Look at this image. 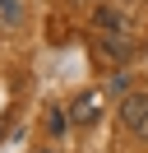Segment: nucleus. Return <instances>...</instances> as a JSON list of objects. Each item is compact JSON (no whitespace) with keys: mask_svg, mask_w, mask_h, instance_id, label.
Listing matches in <instances>:
<instances>
[{"mask_svg":"<svg viewBox=\"0 0 148 153\" xmlns=\"http://www.w3.org/2000/svg\"><path fill=\"white\" fill-rule=\"evenodd\" d=\"M120 125L139 139H148V93H125L120 97Z\"/></svg>","mask_w":148,"mask_h":153,"instance_id":"nucleus-1","label":"nucleus"},{"mask_svg":"<svg viewBox=\"0 0 148 153\" xmlns=\"http://www.w3.org/2000/svg\"><path fill=\"white\" fill-rule=\"evenodd\" d=\"M97 56H102V60H116V65H125V60L134 56V42H130L125 33H102V37H97Z\"/></svg>","mask_w":148,"mask_h":153,"instance_id":"nucleus-2","label":"nucleus"},{"mask_svg":"<svg viewBox=\"0 0 148 153\" xmlns=\"http://www.w3.org/2000/svg\"><path fill=\"white\" fill-rule=\"evenodd\" d=\"M92 28L97 33H120L125 28V14H120L116 5H97V10H92Z\"/></svg>","mask_w":148,"mask_h":153,"instance_id":"nucleus-3","label":"nucleus"},{"mask_svg":"<svg viewBox=\"0 0 148 153\" xmlns=\"http://www.w3.org/2000/svg\"><path fill=\"white\" fill-rule=\"evenodd\" d=\"M97 107H102V93H83L79 102H74V121H79V125H92V121H97Z\"/></svg>","mask_w":148,"mask_h":153,"instance_id":"nucleus-4","label":"nucleus"},{"mask_svg":"<svg viewBox=\"0 0 148 153\" xmlns=\"http://www.w3.org/2000/svg\"><path fill=\"white\" fill-rule=\"evenodd\" d=\"M107 88H111V93H116V97H125V93H130V74H120V70H116Z\"/></svg>","mask_w":148,"mask_h":153,"instance_id":"nucleus-5","label":"nucleus"},{"mask_svg":"<svg viewBox=\"0 0 148 153\" xmlns=\"http://www.w3.org/2000/svg\"><path fill=\"white\" fill-rule=\"evenodd\" d=\"M46 130L60 134V130H65V116H60V111H51V116H46Z\"/></svg>","mask_w":148,"mask_h":153,"instance_id":"nucleus-6","label":"nucleus"}]
</instances>
